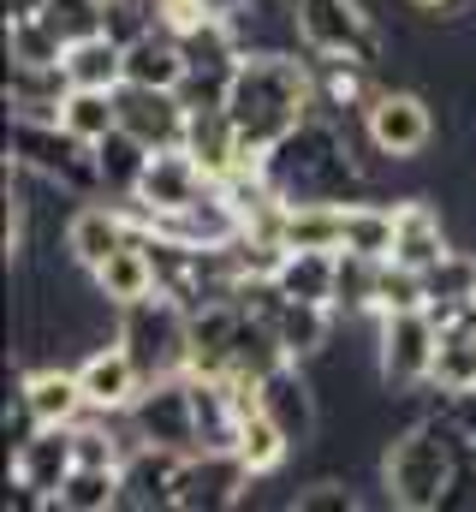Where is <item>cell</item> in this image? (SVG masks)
Segmentation results:
<instances>
[{"mask_svg":"<svg viewBox=\"0 0 476 512\" xmlns=\"http://www.w3.org/2000/svg\"><path fill=\"white\" fill-rule=\"evenodd\" d=\"M316 108H322V96H316V72L304 60L274 54V48H244L238 54L233 84H227V114H233L244 149H274Z\"/></svg>","mask_w":476,"mask_h":512,"instance_id":"1","label":"cell"},{"mask_svg":"<svg viewBox=\"0 0 476 512\" xmlns=\"http://www.w3.org/2000/svg\"><path fill=\"white\" fill-rule=\"evenodd\" d=\"M268 185L286 203H357L363 173H357L340 120L316 108L292 137H280L268 149Z\"/></svg>","mask_w":476,"mask_h":512,"instance_id":"2","label":"cell"},{"mask_svg":"<svg viewBox=\"0 0 476 512\" xmlns=\"http://www.w3.org/2000/svg\"><path fill=\"white\" fill-rule=\"evenodd\" d=\"M459 471H465V453H459V441H453L435 417H423V423H411L405 435H393V447H387V459H381L387 501L405 507V512L447 507Z\"/></svg>","mask_w":476,"mask_h":512,"instance_id":"3","label":"cell"},{"mask_svg":"<svg viewBox=\"0 0 476 512\" xmlns=\"http://www.w3.org/2000/svg\"><path fill=\"white\" fill-rule=\"evenodd\" d=\"M119 346L137 358V370H143V382H155V376H179L185 364H191V310L173 298V292H143L137 304H125L119 310Z\"/></svg>","mask_w":476,"mask_h":512,"instance_id":"4","label":"cell"},{"mask_svg":"<svg viewBox=\"0 0 476 512\" xmlns=\"http://www.w3.org/2000/svg\"><path fill=\"white\" fill-rule=\"evenodd\" d=\"M12 167H30L66 191H102V167H96V143L72 137L60 120H12Z\"/></svg>","mask_w":476,"mask_h":512,"instance_id":"5","label":"cell"},{"mask_svg":"<svg viewBox=\"0 0 476 512\" xmlns=\"http://www.w3.org/2000/svg\"><path fill=\"white\" fill-rule=\"evenodd\" d=\"M125 417H131V429H137V441H149V447L203 453V423H197V387H191V370L143 382V393L131 399Z\"/></svg>","mask_w":476,"mask_h":512,"instance_id":"6","label":"cell"},{"mask_svg":"<svg viewBox=\"0 0 476 512\" xmlns=\"http://www.w3.org/2000/svg\"><path fill=\"white\" fill-rule=\"evenodd\" d=\"M292 12H298V42L316 60H363V66L381 60V36L363 0H292Z\"/></svg>","mask_w":476,"mask_h":512,"instance_id":"7","label":"cell"},{"mask_svg":"<svg viewBox=\"0 0 476 512\" xmlns=\"http://www.w3.org/2000/svg\"><path fill=\"white\" fill-rule=\"evenodd\" d=\"M435 352H441V322L429 304L411 310H387L381 316V382L393 393H411L435 376Z\"/></svg>","mask_w":476,"mask_h":512,"instance_id":"8","label":"cell"},{"mask_svg":"<svg viewBox=\"0 0 476 512\" xmlns=\"http://www.w3.org/2000/svg\"><path fill=\"white\" fill-rule=\"evenodd\" d=\"M215 191V173L179 143V149H155L149 155V167H143V179H137V197H131V209L137 215H179V209H191V203H203Z\"/></svg>","mask_w":476,"mask_h":512,"instance_id":"9","label":"cell"},{"mask_svg":"<svg viewBox=\"0 0 476 512\" xmlns=\"http://www.w3.org/2000/svg\"><path fill=\"white\" fill-rule=\"evenodd\" d=\"M363 131L375 143V155L387 161H417L435 143V114L417 90H375V102L363 108Z\"/></svg>","mask_w":476,"mask_h":512,"instance_id":"10","label":"cell"},{"mask_svg":"<svg viewBox=\"0 0 476 512\" xmlns=\"http://www.w3.org/2000/svg\"><path fill=\"white\" fill-rule=\"evenodd\" d=\"M256 477L244 471V459L227 453V447H203V453H185V465H179V507L185 512H221L244 501V489H250Z\"/></svg>","mask_w":476,"mask_h":512,"instance_id":"11","label":"cell"},{"mask_svg":"<svg viewBox=\"0 0 476 512\" xmlns=\"http://www.w3.org/2000/svg\"><path fill=\"white\" fill-rule=\"evenodd\" d=\"M179 465H185V453L137 441V447L119 459V507H131V512L179 507Z\"/></svg>","mask_w":476,"mask_h":512,"instance_id":"12","label":"cell"},{"mask_svg":"<svg viewBox=\"0 0 476 512\" xmlns=\"http://www.w3.org/2000/svg\"><path fill=\"white\" fill-rule=\"evenodd\" d=\"M119 126L143 137L149 149H179L191 126V102L179 90H149V84H119Z\"/></svg>","mask_w":476,"mask_h":512,"instance_id":"13","label":"cell"},{"mask_svg":"<svg viewBox=\"0 0 476 512\" xmlns=\"http://www.w3.org/2000/svg\"><path fill=\"white\" fill-rule=\"evenodd\" d=\"M72 465H78V441H72V423H42L30 441H18V447H12V483L36 489L48 507H54L60 483L72 477Z\"/></svg>","mask_w":476,"mask_h":512,"instance_id":"14","label":"cell"},{"mask_svg":"<svg viewBox=\"0 0 476 512\" xmlns=\"http://www.w3.org/2000/svg\"><path fill=\"white\" fill-rule=\"evenodd\" d=\"M78 382H84V405L90 411L114 417V411H131V399L143 393V370H137V358L114 340V346H96L78 364Z\"/></svg>","mask_w":476,"mask_h":512,"instance_id":"15","label":"cell"},{"mask_svg":"<svg viewBox=\"0 0 476 512\" xmlns=\"http://www.w3.org/2000/svg\"><path fill=\"white\" fill-rule=\"evenodd\" d=\"M137 239V215L131 209H108V203H90V209H78L72 221H66V251L78 268H102L119 245H131Z\"/></svg>","mask_w":476,"mask_h":512,"instance_id":"16","label":"cell"},{"mask_svg":"<svg viewBox=\"0 0 476 512\" xmlns=\"http://www.w3.org/2000/svg\"><path fill=\"white\" fill-rule=\"evenodd\" d=\"M256 393H262V411L292 435V447H304V441L316 435V393H310V382H304L298 358L274 364V370L256 382Z\"/></svg>","mask_w":476,"mask_h":512,"instance_id":"17","label":"cell"},{"mask_svg":"<svg viewBox=\"0 0 476 512\" xmlns=\"http://www.w3.org/2000/svg\"><path fill=\"white\" fill-rule=\"evenodd\" d=\"M393 215H399V233H393V262H399V268H417V274H429L435 262H447V256H453L441 215H435L423 197H405Z\"/></svg>","mask_w":476,"mask_h":512,"instance_id":"18","label":"cell"},{"mask_svg":"<svg viewBox=\"0 0 476 512\" xmlns=\"http://www.w3.org/2000/svg\"><path fill=\"white\" fill-rule=\"evenodd\" d=\"M66 96H72L66 66H24V60L6 66V108H12V120H60Z\"/></svg>","mask_w":476,"mask_h":512,"instance_id":"19","label":"cell"},{"mask_svg":"<svg viewBox=\"0 0 476 512\" xmlns=\"http://www.w3.org/2000/svg\"><path fill=\"white\" fill-rule=\"evenodd\" d=\"M185 48L173 30H143L137 42H125V84H149V90H185Z\"/></svg>","mask_w":476,"mask_h":512,"instance_id":"20","label":"cell"},{"mask_svg":"<svg viewBox=\"0 0 476 512\" xmlns=\"http://www.w3.org/2000/svg\"><path fill=\"white\" fill-rule=\"evenodd\" d=\"M155 286H161V280H155V256L143 245V221H137V239L119 245V251L96 268V292H102L108 310H125V304H137L143 292H155Z\"/></svg>","mask_w":476,"mask_h":512,"instance_id":"21","label":"cell"},{"mask_svg":"<svg viewBox=\"0 0 476 512\" xmlns=\"http://www.w3.org/2000/svg\"><path fill=\"white\" fill-rule=\"evenodd\" d=\"M24 405L36 411V423H78L90 405H84V382H78V370H60V364H48V370H30L24 382Z\"/></svg>","mask_w":476,"mask_h":512,"instance_id":"22","label":"cell"},{"mask_svg":"<svg viewBox=\"0 0 476 512\" xmlns=\"http://www.w3.org/2000/svg\"><path fill=\"white\" fill-rule=\"evenodd\" d=\"M280 245L286 251H340L346 245V203H286Z\"/></svg>","mask_w":476,"mask_h":512,"instance_id":"23","label":"cell"},{"mask_svg":"<svg viewBox=\"0 0 476 512\" xmlns=\"http://www.w3.org/2000/svg\"><path fill=\"white\" fill-rule=\"evenodd\" d=\"M60 66H66L72 90H119V84H125V42L102 30V36H90V42H72Z\"/></svg>","mask_w":476,"mask_h":512,"instance_id":"24","label":"cell"},{"mask_svg":"<svg viewBox=\"0 0 476 512\" xmlns=\"http://www.w3.org/2000/svg\"><path fill=\"white\" fill-rule=\"evenodd\" d=\"M334 280H340V251H286L274 268V286L304 304H334Z\"/></svg>","mask_w":476,"mask_h":512,"instance_id":"25","label":"cell"},{"mask_svg":"<svg viewBox=\"0 0 476 512\" xmlns=\"http://www.w3.org/2000/svg\"><path fill=\"white\" fill-rule=\"evenodd\" d=\"M328 310L334 304H304V298H286L280 292V310H274V334H280V346H286V358H316V352H328Z\"/></svg>","mask_w":476,"mask_h":512,"instance_id":"26","label":"cell"},{"mask_svg":"<svg viewBox=\"0 0 476 512\" xmlns=\"http://www.w3.org/2000/svg\"><path fill=\"white\" fill-rule=\"evenodd\" d=\"M149 143L143 137H131V131L119 126V131H108L102 143H96V167H102V191H114V197H137V179H143V167H149Z\"/></svg>","mask_w":476,"mask_h":512,"instance_id":"27","label":"cell"},{"mask_svg":"<svg viewBox=\"0 0 476 512\" xmlns=\"http://www.w3.org/2000/svg\"><path fill=\"white\" fill-rule=\"evenodd\" d=\"M233 453L244 459V471H250V477H268V471H280V465H286V453H292V435H286V429H280V423H274L262 405H256V411L238 423Z\"/></svg>","mask_w":476,"mask_h":512,"instance_id":"28","label":"cell"},{"mask_svg":"<svg viewBox=\"0 0 476 512\" xmlns=\"http://www.w3.org/2000/svg\"><path fill=\"white\" fill-rule=\"evenodd\" d=\"M60 126L84 143H102L108 131H119V90H72L60 102Z\"/></svg>","mask_w":476,"mask_h":512,"instance_id":"29","label":"cell"},{"mask_svg":"<svg viewBox=\"0 0 476 512\" xmlns=\"http://www.w3.org/2000/svg\"><path fill=\"white\" fill-rule=\"evenodd\" d=\"M393 233H399V215L393 209H381V203H346V245L340 251L387 262L393 256Z\"/></svg>","mask_w":476,"mask_h":512,"instance_id":"30","label":"cell"},{"mask_svg":"<svg viewBox=\"0 0 476 512\" xmlns=\"http://www.w3.org/2000/svg\"><path fill=\"white\" fill-rule=\"evenodd\" d=\"M54 507H66V512H108V507H119V465H72V477L60 483Z\"/></svg>","mask_w":476,"mask_h":512,"instance_id":"31","label":"cell"},{"mask_svg":"<svg viewBox=\"0 0 476 512\" xmlns=\"http://www.w3.org/2000/svg\"><path fill=\"white\" fill-rule=\"evenodd\" d=\"M429 387H441V393H471L476 387V328H441Z\"/></svg>","mask_w":476,"mask_h":512,"instance_id":"32","label":"cell"},{"mask_svg":"<svg viewBox=\"0 0 476 512\" xmlns=\"http://www.w3.org/2000/svg\"><path fill=\"white\" fill-rule=\"evenodd\" d=\"M48 30L72 48V42H90L108 30V0H48Z\"/></svg>","mask_w":476,"mask_h":512,"instance_id":"33","label":"cell"},{"mask_svg":"<svg viewBox=\"0 0 476 512\" xmlns=\"http://www.w3.org/2000/svg\"><path fill=\"white\" fill-rule=\"evenodd\" d=\"M6 54L24 66H60L66 42L48 30V18H18V24H6Z\"/></svg>","mask_w":476,"mask_h":512,"instance_id":"34","label":"cell"},{"mask_svg":"<svg viewBox=\"0 0 476 512\" xmlns=\"http://www.w3.org/2000/svg\"><path fill=\"white\" fill-rule=\"evenodd\" d=\"M375 286H381V262H375V256H357V251H340L334 304H346V310H375Z\"/></svg>","mask_w":476,"mask_h":512,"instance_id":"35","label":"cell"},{"mask_svg":"<svg viewBox=\"0 0 476 512\" xmlns=\"http://www.w3.org/2000/svg\"><path fill=\"white\" fill-rule=\"evenodd\" d=\"M72 441H78V465H119L131 447L108 435V423H72Z\"/></svg>","mask_w":476,"mask_h":512,"instance_id":"36","label":"cell"},{"mask_svg":"<svg viewBox=\"0 0 476 512\" xmlns=\"http://www.w3.org/2000/svg\"><path fill=\"white\" fill-rule=\"evenodd\" d=\"M292 507L298 512H357V501L346 483H310V489H298Z\"/></svg>","mask_w":476,"mask_h":512,"instance_id":"37","label":"cell"},{"mask_svg":"<svg viewBox=\"0 0 476 512\" xmlns=\"http://www.w3.org/2000/svg\"><path fill=\"white\" fill-rule=\"evenodd\" d=\"M471 393H476V387H471Z\"/></svg>","mask_w":476,"mask_h":512,"instance_id":"38","label":"cell"},{"mask_svg":"<svg viewBox=\"0 0 476 512\" xmlns=\"http://www.w3.org/2000/svg\"><path fill=\"white\" fill-rule=\"evenodd\" d=\"M471 48H476V42H471Z\"/></svg>","mask_w":476,"mask_h":512,"instance_id":"39","label":"cell"}]
</instances>
